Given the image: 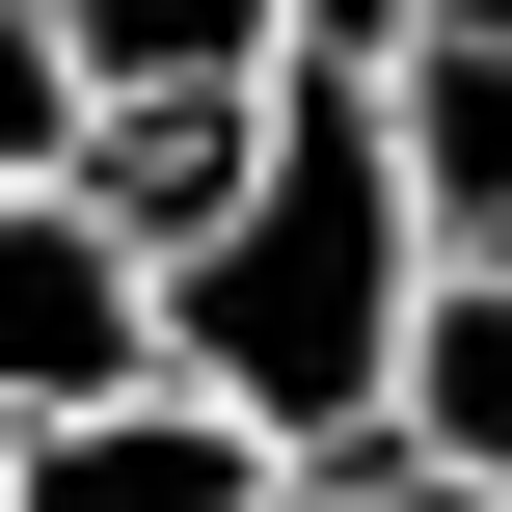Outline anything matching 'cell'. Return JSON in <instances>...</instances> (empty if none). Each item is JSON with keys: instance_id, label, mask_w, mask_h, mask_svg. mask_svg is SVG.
Instances as JSON below:
<instances>
[{"instance_id": "6da1fadb", "label": "cell", "mask_w": 512, "mask_h": 512, "mask_svg": "<svg viewBox=\"0 0 512 512\" xmlns=\"http://www.w3.org/2000/svg\"><path fill=\"white\" fill-rule=\"evenodd\" d=\"M405 297H432V216H405V162H378V54H270L243 189L162 243V378L243 405L270 459H378Z\"/></svg>"}, {"instance_id": "7a4b0ae2", "label": "cell", "mask_w": 512, "mask_h": 512, "mask_svg": "<svg viewBox=\"0 0 512 512\" xmlns=\"http://www.w3.org/2000/svg\"><path fill=\"white\" fill-rule=\"evenodd\" d=\"M135 378H162V270H135V243H108V216L27 162V189H0V432L135 405Z\"/></svg>"}, {"instance_id": "3957f363", "label": "cell", "mask_w": 512, "mask_h": 512, "mask_svg": "<svg viewBox=\"0 0 512 512\" xmlns=\"http://www.w3.org/2000/svg\"><path fill=\"white\" fill-rule=\"evenodd\" d=\"M378 162H405L432 270L512 243V0H405V27H378Z\"/></svg>"}, {"instance_id": "277c9868", "label": "cell", "mask_w": 512, "mask_h": 512, "mask_svg": "<svg viewBox=\"0 0 512 512\" xmlns=\"http://www.w3.org/2000/svg\"><path fill=\"white\" fill-rule=\"evenodd\" d=\"M0 512H297V459H270L243 405L135 378V405H54V432H0Z\"/></svg>"}, {"instance_id": "5b68a950", "label": "cell", "mask_w": 512, "mask_h": 512, "mask_svg": "<svg viewBox=\"0 0 512 512\" xmlns=\"http://www.w3.org/2000/svg\"><path fill=\"white\" fill-rule=\"evenodd\" d=\"M378 459H432V486H486V512H512V243L405 297V378H378Z\"/></svg>"}, {"instance_id": "8992f818", "label": "cell", "mask_w": 512, "mask_h": 512, "mask_svg": "<svg viewBox=\"0 0 512 512\" xmlns=\"http://www.w3.org/2000/svg\"><path fill=\"white\" fill-rule=\"evenodd\" d=\"M243 135H270V81H216V108H81V162H54V189H81V216H108L135 270H162V243H189V216L243 189Z\"/></svg>"}, {"instance_id": "52a82bcc", "label": "cell", "mask_w": 512, "mask_h": 512, "mask_svg": "<svg viewBox=\"0 0 512 512\" xmlns=\"http://www.w3.org/2000/svg\"><path fill=\"white\" fill-rule=\"evenodd\" d=\"M54 54H81V108H216L297 54V0H54Z\"/></svg>"}, {"instance_id": "ba28073f", "label": "cell", "mask_w": 512, "mask_h": 512, "mask_svg": "<svg viewBox=\"0 0 512 512\" xmlns=\"http://www.w3.org/2000/svg\"><path fill=\"white\" fill-rule=\"evenodd\" d=\"M27 162H81V54H54V0H0V189Z\"/></svg>"}, {"instance_id": "9c48e42d", "label": "cell", "mask_w": 512, "mask_h": 512, "mask_svg": "<svg viewBox=\"0 0 512 512\" xmlns=\"http://www.w3.org/2000/svg\"><path fill=\"white\" fill-rule=\"evenodd\" d=\"M297 512H486V486H432V459H297Z\"/></svg>"}]
</instances>
